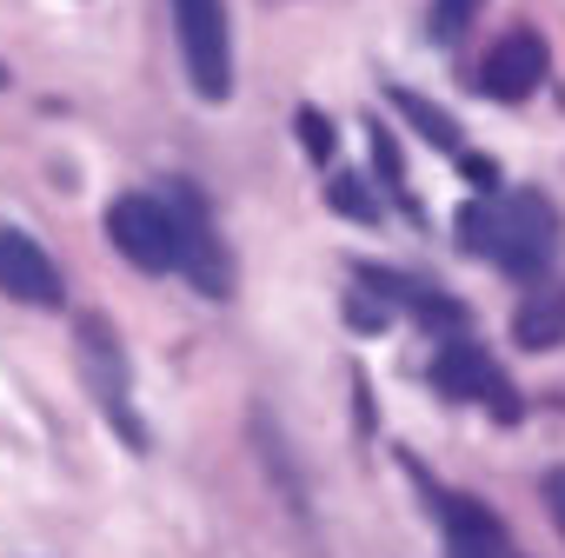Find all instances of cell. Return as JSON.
Here are the masks:
<instances>
[{
	"instance_id": "5bb4252c",
	"label": "cell",
	"mask_w": 565,
	"mask_h": 558,
	"mask_svg": "<svg viewBox=\"0 0 565 558\" xmlns=\"http://www.w3.org/2000/svg\"><path fill=\"white\" fill-rule=\"evenodd\" d=\"M300 147L313 153V160H333V127H327V114H300Z\"/></svg>"
},
{
	"instance_id": "9a60e30c",
	"label": "cell",
	"mask_w": 565,
	"mask_h": 558,
	"mask_svg": "<svg viewBox=\"0 0 565 558\" xmlns=\"http://www.w3.org/2000/svg\"><path fill=\"white\" fill-rule=\"evenodd\" d=\"M373 167H380V180L399 193V180H406V167H399V147H393V133H380L373 127Z\"/></svg>"
},
{
	"instance_id": "2e32d148",
	"label": "cell",
	"mask_w": 565,
	"mask_h": 558,
	"mask_svg": "<svg viewBox=\"0 0 565 558\" xmlns=\"http://www.w3.org/2000/svg\"><path fill=\"white\" fill-rule=\"evenodd\" d=\"M545 512H552V525H558V538H565V465L545 472Z\"/></svg>"
},
{
	"instance_id": "3957f363",
	"label": "cell",
	"mask_w": 565,
	"mask_h": 558,
	"mask_svg": "<svg viewBox=\"0 0 565 558\" xmlns=\"http://www.w3.org/2000/svg\"><path fill=\"white\" fill-rule=\"evenodd\" d=\"M167 213H173V266H186V279H193L206 300H226V293H233V259H226V246H220L206 206H200L186 186H173V193H167Z\"/></svg>"
},
{
	"instance_id": "6da1fadb",
	"label": "cell",
	"mask_w": 565,
	"mask_h": 558,
	"mask_svg": "<svg viewBox=\"0 0 565 558\" xmlns=\"http://www.w3.org/2000/svg\"><path fill=\"white\" fill-rule=\"evenodd\" d=\"M459 246L519 272V279H539L558 253V213L545 193L532 186H512V193H479L472 206H459Z\"/></svg>"
},
{
	"instance_id": "e0dca14e",
	"label": "cell",
	"mask_w": 565,
	"mask_h": 558,
	"mask_svg": "<svg viewBox=\"0 0 565 558\" xmlns=\"http://www.w3.org/2000/svg\"><path fill=\"white\" fill-rule=\"evenodd\" d=\"M347 320H353V326H366V333H373V326H380V320H386V313H380V307H373V300H360V293H353V300H347Z\"/></svg>"
},
{
	"instance_id": "8992f818",
	"label": "cell",
	"mask_w": 565,
	"mask_h": 558,
	"mask_svg": "<svg viewBox=\"0 0 565 558\" xmlns=\"http://www.w3.org/2000/svg\"><path fill=\"white\" fill-rule=\"evenodd\" d=\"M0 293L21 307H61V266L14 226H0Z\"/></svg>"
},
{
	"instance_id": "5b68a950",
	"label": "cell",
	"mask_w": 565,
	"mask_h": 558,
	"mask_svg": "<svg viewBox=\"0 0 565 558\" xmlns=\"http://www.w3.org/2000/svg\"><path fill=\"white\" fill-rule=\"evenodd\" d=\"M433 386L446 393V399H479L492 419H519V399H512V386H505V373L492 366V353L486 346H472V340H446L439 353H433Z\"/></svg>"
},
{
	"instance_id": "7c38bea8",
	"label": "cell",
	"mask_w": 565,
	"mask_h": 558,
	"mask_svg": "<svg viewBox=\"0 0 565 558\" xmlns=\"http://www.w3.org/2000/svg\"><path fill=\"white\" fill-rule=\"evenodd\" d=\"M327 206H333V213H347V219H380V206H373L366 180H353V173H340V180L327 186Z\"/></svg>"
},
{
	"instance_id": "277c9868",
	"label": "cell",
	"mask_w": 565,
	"mask_h": 558,
	"mask_svg": "<svg viewBox=\"0 0 565 558\" xmlns=\"http://www.w3.org/2000/svg\"><path fill=\"white\" fill-rule=\"evenodd\" d=\"M107 239H114V253H120L127 266L167 272V266H173V213H167V200H153V193H120V200L107 206Z\"/></svg>"
},
{
	"instance_id": "9c48e42d",
	"label": "cell",
	"mask_w": 565,
	"mask_h": 558,
	"mask_svg": "<svg viewBox=\"0 0 565 558\" xmlns=\"http://www.w3.org/2000/svg\"><path fill=\"white\" fill-rule=\"evenodd\" d=\"M439 518H446L452 558H512L505 551V532L492 525V512L479 498H439Z\"/></svg>"
},
{
	"instance_id": "8fae6325",
	"label": "cell",
	"mask_w": 565,
	"mask_h": 558,
	"mask_svg": "<svg viewBox=\"0 0 565 558\" xmlns=\"http://www.w3.org/2000/svg\"><path fill=\"white\" fill-rule=\"evenodd\" d=\"M386 100H393V107H399V114H406V120H413V127H419L433 147H439V153H459V127H452V114H439L426 94H406V87H393Z\"/></svg>"
},
{
	"instance_id": "ba28073f",
	"label": "cell",
	"mask_w": 565,
	"mask_h": 558,
	"mask_svg": "<svg viewBox=\"0 0 565 558\" xmlns=\"http://www.w3.org/2000/svg\"><path fill=\"white\" fill-rule=\"evenodd\" d=\"M81 340H87V379H94L100 406L114 412V426H120L127 439H140V426L127 419V373H120V346H114V333L87 320V326H81Z\"/></svg>"
},
{
	"instance_id": "7a4b0ae2",
	"label": "cell",
	"mask_w": 565,
	"mask_h": 558,
	"mask_svg": "<svg viewBox=\"0 0 565 558\" xmlns=\"http://www.w3.org/2000/svg\"><path fill=\"white\" fill-rule=\"evenodd\" d=\"M173 34H180V61L200 100H226L233 94V34H226V0H173Z\"/></svg>"
},
{
	"instance_id": "52a82bcc",
	"label": "cell",
	"mask_w": 565,
	"mask_h": 558,
	"mask_svg": "<svg viewBox=\"0 0 565 558\" xmlns=\"http://www.w3.org/2000/svg\"><path fill=\"white\" fill-rule=\"evenodd\" d=\"M539 81H545V41H539L532 28H512V34L492 41V54L479 61V87H486L492 100H525V94H539Z\"/></svg>"
},
{
	"instance_id": "4fadbf2b",
	"label": "cell",
	"mask_w": 565,
	"mask_h": 558,
	"mask_svg": "<svg viewBox=\"0 0 565 558\" xmlns=\"http://www.w3.org/2000/svg\"><path fill=\"white\" fill-rule=\"evenodd\" d=\"M466 21H472V0H439L433 8V41H459Z\"/></svg>"
},
{
	"instance_id": "30bf717a",
	"label": "cell",
	"mask_w": 565,
	"mask_h": 558,
	"mask_svg": "<svg viewBox=\"0 0 565 558\" xmlns=\"http://www.w3.org/2000/svg\"><path fill=\"white\" fill-rule=\"evenodd\" d=\"M512 340H519L525 353H552V346L565 340V293H532V300L519 307V320H512Z\"/></svg>"
}]
</instances>
